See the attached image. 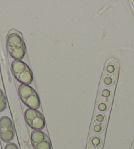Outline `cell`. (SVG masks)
<instances>
[{
	"label": "cell",
	"instance_id": "2",
	"mask_svg": "<svg viewBox=\"0 0 134 149\" xmlns=\"http://www.w3.org/2000/svg\"><path fill=\"white\" fill-rule=\"evenodd\" d=\"M11 68L17 80L24 85H29L33 81V74L27 64L20 60H15L11 64Z\"/></svg>",
	"mask_w": 134,
	"mask_h": 149
},
{
	"label": "cell",
	"instance_id": "8",
	"mask_svg": "<svg viewBox=\"0 0 134 149\" xmlns=\"http://www.w3.org/2000/svg\"><path fill=\"white\" fill-rule=\"evenodd\" d=\"M112 93L110 89L105 88L100 92L99 99V106L98 108L100 111L106 110L110 105V102L112 99Z\"/></svg>",
	"mask_w": 134,
	"mask_h": 149
},
{
	"label": "cell",
	"instance_id": "1",
	"mask_svg": "<svg viewBox=\"0 0 134 149\" xmlns=\"http://www.w3.org/2000/svg\"><path fill=\"white\" fill-rule=\"evenodd\" d=\"M7 49L10 56L15 60H20L26 55V45L22 34L16 30L12 29L7 38Z\"/></svg>",
	"mask_w": 134,
	"mask_h": 149
},
{
	"label": "cell",
	"instance_id": "5",
	"mask_svg": "<svg viewBox=\"0 0 134 149\" xmlns=\"http://www.w3.org/2000/svg\"><path fill=\"white\" fill-rule=\"evenodd\" d=\"M118 63L115 59H110L105 66L103 81L107 87L112 86L115 83L118 75Z\"/></svg>",
	"mask_w": 134,
	"mask_h": 149
},
{
	"label": "cell",
	"instance_id": "9",
	"mask_svg": "<svg viewBox=\"0 0 134 149\" xmlns=\"http://www.w3.org/2000/svg\"><path fill=\"white\" fill-rule=\"evenodd\" d=\"M106 125V118L103 114H98L95 118V124L94 130L96 133H100L104 129Z\"/></svg>",
	"mask_w": 134,
	"mask_h": 149
},
{
	"label": "cell",
	"instance_id": "10",
	"mask_svg": "<svg viewBox=\"0 0 134 149\" xmlns=\"http://www.w3.org/2000/svg\"><path fill=\"white\" fill-rule=\"evenodd\" d=\"M7 107L6 97L3 91L0 89V112L4 111Z\"/></svg>",
	"mask_w": 134,
	"mask_h": 149
},
{
	"label": "cell",
	"instance_id": "11",
	"mask_svg": "<svg viewBox=\"0 0 134 149\" xmlns=\"http://www.w3.org/2000/svg\"><path fill=\"white\" fill-rule=\"evenodd\" d=\"M5 149H19V148L15 143H9L5 146Z\"/></svg>",
	"mask_w": 134,
	"mask_h": 149
},
{
	"label": "cell",
	"instance_id": "7",
	"mask_svg": "<svg viewBox=\"0 0 134 149\" xmlns=\"http://www.w3.org/2000/svg\"><path fill=\"white\" fill-rule=\"evenodd\" d=\"M30 139L35 149H51L50 140L46 133L40 130H34Z\"/></svg>",
	"mask_w": 134,
	"mask_h": 149
},
{
	"label": "cell",
	"instance_id": "6",
	"mask_svg": "<svg viewBox=\"0 0 134 149\" xmlns=\"http://www.w3.org/2000/svg\"><path fill=\"white\" fill-rule=\"evenodd\" d=\"M15 130L11 118L4 116L0 118V139L5 143H9L13 139Z\"/></svg>",
	"mask_w": 134,
	"mask_h": 149
},
{
	"label": "cell",
	"instance_id": "3",
	"mask_svg": "<svg viewBox=\"0 0 134 149\" xmlns=\"http://www.w3.org/2000/svg\"><path fill=\"white\" fill-rule=\"evenodd\" d=\"M19 95L23 103L30 109H38L40 108V97L35 89L29 85H20L19 87Z\"/></svg>",
	"mask_w": 134,
	"mask_h": 149
},
{
	"label": "cell",
	"instance_id": "4",
	"mask_svg": "<svg viewBox=\"0 0 134 149\" xmlns=\"http://www.w3.org/2000/svg\"><path fill=\"white\" fill-rule=\"evenodd\" d=\"M24 118L28 126L34 130L42 131L45 126V121L39 110L28 109L25 110Z\"/></svg>",
	"mask_w": 134,
	"mask_h": 149
}]
</instances>
